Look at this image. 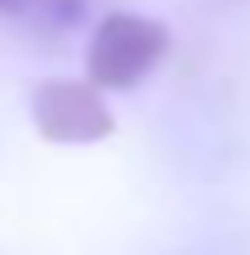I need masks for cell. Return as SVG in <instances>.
<instances>
[{"label":"cell","mask_w":250,"mask_h":255,"mask_svg":"<svg viewBox=\"0 0 250 255\" xmlns=\"http://www.w3.org/2000/svg\"><path fill=\"white\" fill-rule=\"evenodd\" d=\"M31 126L45 143L81 148L98 143L116 130V117L94 81H72V76H49L31 94Z\"/></svg>","instance_id":"cell-2"},{"label":"cell","mask_w":250,"mask_h":255,"mask_svg":"<svg viewBox=\"0 0 250 255\" xmlns=\"http://www.w3.org/2000/svg\"><path fill=\"white\" fill-rule=\"evenodd\" d=\"M18 4H22V0H0V13H13Z\"/></svg>","instance_id":"cell-3"},{"label":"cell","mask_w":250,"mask_h":255,"mask_svg":"<svg viewBox=\"0 0 250 255\" xmlns=\"http://www.w3.org/2000/svg\"><path fill=\"white\" fill-rule=\"evenodd\" d=\"M170 49V31L166 22L148 18V13H107L85 49V81H94L98 90H134Z\"/></svg>","instance_id":"cell-1"}]
</instances>
